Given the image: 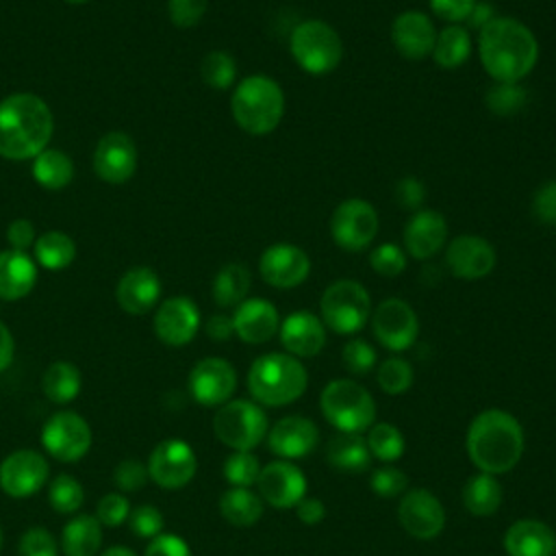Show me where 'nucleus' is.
<instances>
[{
  "label": "nucleus",
  "mask_w": 556,
  "mask_h": 556,
  "mask_svg": "<svg viewBox=\"0 0 556 556\" xmlns=\"http://www.w3.org/2000/svg\"><path fill=\"white\" fill-rule=\"evenodd\" d=\"M319 313L326 328L337 334L358 332L371 317L369 291L352 278L330 282L319 298Z\"/></svg>",
  "instance_id": "6e6552de"
},
{
  "label": "nucleus",
  "mask_w": 556,
  "mask_h": 556,
  "mask_svg": "<svg viewBox=\"0 0 556 556\" xmlns=\"http://www.w3.org/2000/svg\"><path fill=\"white\" fill-rule=\"evenodd\" d=\"M508 556H556V534L539 519H519L504 534Z\"/></svg>",
  "instance_id": "cd10ccee"
},
{
  "label": "nucleus",
  "mask_w": 556,
  "mask_h": 556,
  "mask_svg": "<svg viewBox=\"0 0 556 556\" xmlns=\"http://www.w3.org/2000/svg\"><path fill=\"white\" fill-rule=\"evenodd\" d=\"M215 437L235 452H250L267 434L265 410L250 400H228L213 417Z\"/></svg>",
  "instance_id": "1a4fd4ad"
},
{
  "label": "nucleus",
  "mask_w": 556,
  "mask_h": 556,
  "mask_svg": "<svg viewBox=\"0 0 556 556\" xmlns=\"http://www.w3.org/2000/svg\"><path fill=\"white\" fill-rule=\"evenodd\" d=\"M208 0H167V13L174 26L193 28L206 13Z\"/></svg>",
  "instance_id": "603ef678"
},
{
  "label": "nucleus",
  "mask_w": 556,
  "mask_h": 556,
  "mask_svg": "<svg viewBox=\"0 0 556 556\" xmlns=\"http://www.w3.org/2000/svg\"><path fill=\"white\" fill-rule=\"evenodd\" d=\"M65 2H70V4H83V2H87V0H65Z\"/></svg>",
  "instance_id": "338daca9"
},
{
  "label": "nucleus",
  "mask_w": 556,
  "mask_h": 556,
  "mask_svg": "<svg viewBox=\"0 0 556 556\" xmlns=\"http://www.w3.org/2000/svg\"><path fill=\"white\" fill-rule=\"evenodd\" d=\"M146 467L152 482L161 489L174 491L191 482L198 469V458L189 443L180 439H165L152 450Z\"/></svg>",
  "instance_id": "ddd939ff"
},
{
  "label": "nucleus",
  "mask_w": 556,
  "mask_h": 556,
  "mask_svg": "<svg viewBox=\"0 0 556 556\" xmlns=\"http://www.w3.org/2000/svg\"><path fill=\"white\" fill-rule=\"evenodd\" d=\"M445 265L460 280L486 278L497 265V252L480 235H458L445 245Z\"/></svg>",
  "instance_id": "4468645a"
},
{
  "label": "nucleus",
  "mask_w": 556,
  "mask_h": 556,
  "mask_svg": "<svg viewBox=\"0 0 556 556\" xmlns=\"http://www.w3.org/2000/svg\"><path fill=\"white\" fill-rule=\"evenodd\" d=\"M289 52L302 72L324 76L339 67L343 41L328 22L304 20L289 35Z\"/></svg>",
  "instance_id": "423d86ee"
},
{
  "label": "nucleus",
  "mask_w": 556,
  "mask_h": 556,
  "mask_svg": "<svg viewBox=\"0 0 556 556\" xmlns=\"http://www.w3.org/2000/svg\"><path fill=\"white\" fill-rule=\"evenodd\" d=\"M424 198H426V187H424V182L419 178L404 176V178L397 180V185H395V200H397V204L402 208L415 211V208L421 206Z\"/></svg>",
  "instance_id": "6e6d98bb"
},
{
  "label": "nucleus",
  "mask_w": 556,
  "mask_h": 556,
  "mask_svg": "<svg viewBox=\"0 0 556 556\" xmlns=\"http://www.w3.org/2000/svg\"><path fill=\"white\" fill-rule=\"evenodd\" d=\"M7 239L11 243V250L26 252V248L35 243V226L28 219H15L7 230Z\"/></svg>",
  "instance_id": "bf43d9fd"
},
{
  "label": "nucleus",
  "mask_w": 556,
  "mask_h": 556,
  "mask_svg": "<svg viewBox=\"0 0 556 556\" xmlns=\"http://www.w3.org/2000/svg\"><path fill=\"white\" fill-rule=\"evenodd\" d=\"M230 113L237 126L254 137L274 132L285 115V91L267 74L241 78L230 96Z\"/></svg>",
  "instance_id": "20e7f679"
},
{
  "label": "nucleus",
  "mask_w": 556,
  "mask_h": 556,
  "mask_svg": "<svg viewBox=\"0 0 556 556\" xmlns=\"http://www.w3.org/2000/svg\"><path fill=\"white\" fill-rule=\"evenodd\" d=\"M261 278L274 289H295L311 274L308 254L295 243L267 245L258 258Z\"/></svg>",
  "instance_id": "dca6fc26"
},
{
  "label": "nucleus",
  "mask_w": 556,
  "mask_h": 556,
  "mask_svg": "<svg viewBox=\"0 0 556 556\" xmlns=\"http://www.w3.org/2000/svg\"><path fill=\"white\" fill-rule=\"evenodd\" d=\"M478 56L495 83H521L539 61V41L517 17L495 15L478 30Z\"/></svg>",
  "instance_id": "f257e3e1"
},
{
  "label": "nucleus",
  "mask_w": 556,
  "mask_h": 556,
  "mask_svg": "<svg viewBox=\"0 0 556 556\" xmlns=\"http://www.w3.org/2000/svg\"><path fill=\"white\" fill-rule=\"evenodd\" d=\"M46 397L54 404H70L80 393V371L70 361H54L41 378Z\"/></svg>",
  "instance_id": "c9c22d12"
},
{
  "label": "nucleus",
  "mask_w": 556,
  "mask_h": 556,
  "mask_svg": "<svg viewBox=\"0 0 556 556\" xmlns=\"http://www.w3.org/2000/svg\"><path fill=\"white\" fill-rule=\"evenodd\" d=\"M54 119L35 93H11L0 102V156L24 161L48 148Z\"/></svg>",
  "instance_id": "f03ea898"
},
{
  "label": "nucleus",
  "mask_w": 556,
  "mask_h": 556,
  "mask_svg": "<svg viewBox=\"0 0 556 556\" xmlns=\"http://www.w3.org/2000/svg\"><path fill=\"white\" fill-rule=\"evenodd\" d=\"M100 556H137L130 547H124V545H115V547H109L104 549Z\"/></svg>",
  "instance_id": "69168bd1"
},
{
  "label": "nucleus",
  "mask_w": 556,
  "mask_h": 556,
  "mask_svg": "<svg viewBox=\"0 0 556 556\" xmlns=\"http://www.w3.org/2000/svg\"><path fill=\"white\" fill-rule=\"evenodd\" d=\"M400 526L419 541H430L441 534L445 526V510L437 495L426 489H410L397 506Z\"/></svg>",
  "instance_id": "a211bd4d"
},
{
  "label": "nucleus",
  "mask_w": 556,
  "mask_h": 556,
  "mask_svg": "<svg viewBox=\"0 0 556 556\" xmlns=\"http://www.w3.org/2000/svg\"><path fill=\"white\" fill-rule=\"evenodd\" d=\"M137 167L135 141L119 130L106 132L93 152V169L100 180L109 185L126 182Z\"/></svg>",
  "instance_id": "aec40b11"
},
{
  "label": "nucleus",
  "mask_w": 556,
  "mask_h": 556,
  "mask_svg": "<svg viewBox=\"0 0 556 556\" xmlns=\"http://www.w3.org/2000/svg\"><path fill=\"white\" fill-rule=\"evenodd\" d=\"M237 389V371L226 358L208 356L189 371V393L202 406L226 404Z\"/></svg>",
  "instance_id": "f3484780"
},
{
  "label": "nucleus",
  "mask_w": 556,
  "mask_h": 556,
  "mask_svg": "<svg viewBox=\"0 0 556 556\" xmlns=\"http://www.w3.org/2000/svg\"><path fill=\"white\" fill-rule=\"evenodd\" d=\"M447 243V222L434 208H419L404 226V252L417 261L437 256Z\"/></svg>",
  "instance_id": "5701e85b"
},
{
  "label": "nucleus",
  "mask_w": 556,
  "mask_h": 556,
  "mask_svg": "<svg viewBox=\"0 0 556 556\" xmlns=\"http://www.w3.org/2000/svg\"><path fill=\"white\" fill-rule=\"evenodd\" d=\"M0 549H2V530H0Z\"/></svg>",
  "instance_id": "774afa93"
},
{
  "label": "nucleus",
  "mask_w": 556,
  "mask_h": 556,
  "mask_svg": "<svg viewBox=\"0 0 556 556\" xmlns=\"http://www.w3.org/2000/svg\"><path fill=\"white\" fill-rule=\"evenodd\" d=\"M143 556H191V549L182 536L161 532L148 543Z\"/></svg>",
  "instance_id": "4d7b16f0"
},
{
  "label": "nucleus",
  "mask_w": 556,
  "mask_h": 556,
  "mask_svg": "<svg viewBox=\"0 0 556 556\" xmlns=\"http://www.w3.org/2000/svg\"><path fill=\"white\" fill-rule=\"evenodd\" d=\"M33 176L43 189H52V191L63 189L65 185H70V180L74 176L72 159L61 150L46 148L43 152H39L35 156Z\"/></svg>",
  "instance_id": "e433bc0d"
},
{
  "label": "nucleus",
  "mask_w": 556,
  "mask_h": 556,
  "mask_svg": "<svg viewBox=\"0 0 556 556\" xmlns=\"http://www.w3.org/2000/svg\"><path fill=\"white\" fill-rule=\"evenodd\" d=\"M471 56V37L469 30L460 24H447L437 33L432 59L443 70H456L467 63Z\"/></svg>",
  "instance_id": "2f4dec72"
},
{
  "label": "nucleus",
  "mask_w": 556,
  "mask_h": 556,
  "mask_svg": "<svg viewBox=\"0 0 556 556\" xmlns=\"http://www.w3.org/2000/svg\"><path fill=\"white\" fill-rule=\"evenodd\" d=\"M15 354V341L11 330L0 321V371H4L13 363Z\"/></svg>",
  "instance_id": "0e129e2a"
},
{
  "label": "nucleus",
  "mask_w": 556,
  "mask_h": 556,
  "mask_svg": "<svg viewBox=\"0 0 556 556\" xmlns=\"http://www.w3.org/2000/svg\"><path fill=\"white\" fill-rule=\"evenodd\" d=\"M467 454L484 473L497 476L510 471L523 454L521 424L506 410H482L469 424Z\"/></svg>",
  "instance_id": "7ed1b4c3"
},
{
  "label": "nucleus",
  "mask_w": 556,
  "mask_h": 556,
  "mask_svg": "<svg viewBox=\"0 0 556 556\" xmlns=\"http://www.w3.org/2000/svg\"><path fill=\"white\" fill-rule=\"evenodd\" d=\"M532 213L541 224L556 226V180L543 182L532 198Z\"/></svg>",
  "instance_id": "5fc2aeb1"
},
{
  "label": "nucleus",
  "mask_w": 556,
  "mask_h": 556,
  "mask_svg": "<svg viewBox=\"0 0 556 556\" xmlns=\"http://www.w3.org/2000/svg\"><path fill=\"white\" fill-rule=\"evenodd\" d=\"M43 450L59 463H76L91 447V428L74 410L54 413L41 428Z\"/></svg>",
  "instance_id": "9b49d317"
},
{
  "label": "nucleus",
  "mask_w": 556,
  "mask_h": 556,
  "mask_svg": "<svg viewBox=\"0 0 556 556\" xmlns=\"http://www.w3.org/2000/svg\"><path fill=\"white\" fill-rule=\"evenodd\" d=\"M102 545V526L96 515H78L70 519L61 534L65 556H96Z\"/></svg>",
  "instance_id": "7c9ffc66"
},
{
  "label": "nucleus",
  "mask_w": 556,
  "mask_h": 556,
  "mask_svg": "<svg viewBox=\"0 0 556 556\" xmlns=\"http://www.w3.org/2000/svg\"><path fill=\"white\" fill-rule=\"evenodd\" d=\"M369 265L384 278H395L406 269V252L397 243H380L369 252Z\"/></svg>",
  "instance_id": "a18cd8bd"
},
{
  "label": "nucleus",
  "mask_w": 556,
  "mask_h": 556,
  "mask_svg": "<svg viewBox=\"0 0 556 556\" xmlns=\"http://www.w3.org/2000/svg\"><path fill=\"white\" fill-rule=\"evenodd\" d=\"M428 2H430L432 13L450 24L465 22L471 7L476 4V0H428Z\"/></svg>",
  "instance_id": "13d9d810"
},
{
  "label": "nucleus",
  "mask_w": 556,
  "mask_h": 556,
  "mask_svg": "<svg viewBox=\"0 0 556 556\" xmlns=\"http://www.w3.org/2000/svg\"><path fill=\"white\" fill-rule=\"evenodd\" d=\"M48 460L37 450H15L0 463V489L9 497H30L46 486Z\"/></svg>",
  "instance_id": "2eb2a0df"
},
{
  "label": "nucleus",
  "mask_w": 556,
  "mask_h": 556,
  "mask_svg": "<svg viewBox=\"0 0 556 556\" xmlns=\"http://www.w3.org/2000/svg\"><path fill=\"white\" fill-rule=\"evenodd\" d=\"M495 17V11H493V7L489 4V2H480V0H476V4L471 7V11H469V15L465 17V28L469 30V28H476V30H482L491 20Z\"/></svg>",
  "instance_id": "e2e57ef3"
},
{
  "label": "nucleus",
  "mask_w": 556,
  "mask_h": 556,
  "mask_svg": "<svg viewBox=\"0 0 556 556\" xmlns=\"http://www.w3.org/2000/svg\"><path fill=\"white\" fill-rule=\"evenodd\" d=\"M219 513L228 523L248 528L263 517V500L248 486H230L219 497Z\"/></svg>",
  "instance_id": "473e14b6"
},
{
  "label": "nucleus",
  "mask_w": 556,
  "mask_h": 556,
  "mask_svg": "<svg viewBox=\"0 0 556 556\" xmlns=\"http://www.w3.org/2000/svg\"><path fill=\"white\" fill-rule=\"evenodd\" d=\"M308 384L306 367L287 352H269L258 356L248 371V389L252 397L265 406H285L295 402Z\"/></svg>",
  "instance_id": "39448f33"
},
{
  "label": "nucleus",
  "mask_w": 556,
  "mask_h": 556,
  "mask_svg": "<svg viewBox=\"0 0 556 556\" xmlns=\"http://www.w3.org/2000/svg\"><path fill=\"white\" fill-rule=\"evenodd\" d=\"M280 343L287 354L295 358H311L319 354L326 345V326L321 317L311 311L289 313L278 328Z\"/></svg>",
  "instance_id": "b1692460"
},
{
  "label": "nucleus",
  "mask_w": 556,
  "mask_h": 556,
  "mask_svg": "<svg viewBox=\"0 0 556 556\" xmlns=\"http://www.w3.org/2000/svg\"><path fill=\"white\" fill-rule=\"evenodd\" d=\"M130 502L122 493H106L96 506V519L104 528H117L128 521Z\"/></svg>",
  "instance_id": "de8ad7c7"
},
{
  "label": "nucleus",
  "mask_w": 556,
  "mask_h": 556,
  "mask_svg": "<svg viewBox=\"0 0 556 556\" xmlns=\"http://www.w3.org/2000/svg\"><path fill=\"white\" fill-rule=\"evenodd\" d=\"M369 484H371V491L378 493L380 497H395V495L406 491L408 478L402 469L384 465V467L374 469V473L369 478Z\"/></svg>",
  "instance_id": "8fccbe9b"
},
{
  "label": "nucleus",
  "mask_w": 556,
  "mask_h": 556,
  "mask_svg": "<svg viewBox=\"0 0 556 556\" xmlns=\"http://www.w3.org/2000/svg\"><path fill=\"white\" fill-rule=\"evenodd\" d=\"M261 500L274 508H291L306 497V476L289 460H274L258 473Z\"/></svg>",
  "instance_id": "6ab92c4d"
},
{
  "label": "nucleus",
  "mask_w": 556,
  "mask_h": 556,
  "mask_svg": "<svg viewBox=\"0 0 556 556\" xmlns=\"http://www.w3.org/2000/svg\"><path fill=\"white\" fill-rule=\"evenodd\" d=\"M341 358H343V365H345V369L350 374L365 376V374H369L374 369L378 356H376V350L365 339H350L343 345Z\"/></svg>",
  "instance_id": "49530a36"
},
{
  "label": "nucleus",
  "mask_w": 556,
  "mask_h": 556,
  "mask_svg": "<svg viewBox=\"0 0 556 556\" xmlns=\"http://www.w3.org/2000/svg\"><path fill=\"white\" fill-rule=\"evenodd\" d=\"M463 504L476 517L493 515L502 504V486L491 473H476L463 486Z\"/></svg>",
  "instance_id": "f704fd0d"
},
{
  "label": "nucleus",
  "mask_w": 556,
  "mask_h": 556,
  "mask_svg": "<svg viewBox=\"0 0 556 556\" xmlns=\"http://www.w3.org/2000/svg\"><path fill=\"white\" fill-rule=\"evenodd\" d=\"M200 328V311L193 300L185 295H176L165 300L154 315V332L156 337L172 348L187 345Z\"/></svg>",
  "instance_id": "412c9836"
},
{
  "label": "nucleus",
  "mask_w": 556,
  "mask_h": 556,
  "mask_svg": "<svg viewBox=\"0 0 556 556\" xmlns=\"http://www.w3.org/2000/svg\"><path fill=\"white\" fill-rule=\"evenodd\" d=\"M200 76L213 89H228L237 78V63L228 52L213 50L202 59Z\"/></svg>",
  "instance_id": "79ce46f5"
},
{
  "label": "nucleus",
  "mask_w": 556,
  "mask_h": 556,
  "mask_svg": "<svg viewBox=\"0 0 556 556\" xmlns=\"http://www.w3.org/2000/svg\"><path fill=\"white\" fill-rule=\"evenodd\" d=\"M130 530L141 539H154L163 530V513L152 504H141L128 515Z\"/></svg>",
  "instance_id": "3c124183"
},
{
  "label": "nucleus",
  "mask_w": 556,
  "mask_h": 556,
  "mask_svg": "<svg viewBox=\"0 0 556 556\" xmlns=\"http://www.w3.org/2000/svg\"><path fill=\"white\" fill-rule=\"evenodd\" d=\"M371 330L378 343L391 352L408 350L419 334L415 308L402 298H387L371 311Z\"/></svg>",
  "instance_id": "f8f14e48"
},
{
  "label": "nucleus",
  "mask_w": 556,
  "mask_h": 556,
  "mask_svg": "<svg viewBox=\"0 0 556 556\" xmlns=\"http://www.w3.org/2000/svg\"><path fill=\"white\" fill-rule=\"evenodd\" d=\"M484 102L493 115L510 117L526 106L528 93L521 83H493L484 96Z\"/></svg>",
  "instance_id": "ea45409f"
},
{
  "label": "nucleus",
  "mask_w": 556,
  "mask_h": 556,
  "mask_svg": "<svg viewBox=\"0 0 556 556\" xmlns=\"http://www.w3.org/2000/svg\"><path fill=\"white\" fill-rule=\"evenodd\" d=\"M437 28L432 20L415 9L402 11L391 24V41L395 50L408 61H421L432 54Z\"/></svg>",
  "instance_id": "4be33fe9"
},
{
  "label": "nucleus",
  "mask_w": 556,
  "mask_h": 556,
  "mask_svg": "<svg viewBox=\"0 0 556 556\" xmlns=\"http://www.w3.org/2000/svg\"><path fill=\"white\" fill-rule=\"evenodd\" d=\"M159 295H161V280L150 267L128 269L115 287V300L119 308L130 315L148 313L156 304Z\"/></svg>",
  "instance_id": "bb28decb"
},
{
  "label": "nucleus",
  "mask_w": 556,
  "mask_h": 556,
  "mask_svg": "<svg viewBox=\"0 0 556 556\" xmlns=\"http://www.w3.org/2000/svg\"><path fill=\"white\" fill-rule=\"evenodd\" d=\"M252 276L243 263H226L213 278V300L222 308L239 306L250 291Z\"/></svg>",
  "instance_id": "72a5a7b5"
},
{
  "label": "nucleus",
  "mask_w": 556,
  "mask_h": 556,
  "mask_svg": "<svg viewBox=\"0 0 556 556\" xmlns=\"http://www.w3.org/2000/svg\"><path fill=\"white\" fill-rule=\"evenodd\" d=\"M150 476H148V467L141 460L135 458H126L122 463H117V467L113 469V482L119 491L132 493V491H141L148 484Z\"/></svg>",
  "instance_id": "09e8293b"
},
{
  "label": "nucleus",
  "mask_w": 556,
  "mask_h": 556,
  "mask_svg": "<svg viewBox=\"0 0 556 556\" xmlns=\"http://www.w3.org/2000/svg\"><path fill=\"white\" fill-rule=\"evenodd\" d=\"M324 417L339 432H363L374 426L376 402L369 391L350 378L330 380L319 397Z\"/></svg>",
  "instance_id": "0eeeda50"
},
{
  "label": "nucleus",
  "mask_w": 556,
  "mask_h": 556,
  "mask_svg": "<svg viewBox=\"0 0 556 556\" xmlns=\"http://www.w3.org/2000/svg\"><path fill=\"white\" fill-rule=\"evenodd\" d=\"M235 334L243 343H265L269 341L280 328L278 308L265 298H245L232 313Z\"/></svg>",
  "instance_id": "a878e982"
},
{
  "label": "nucleus",
  "mask_w": 556,
  "mask_h": 556,
  "mask_svg": "<svg viewBox=\"0 0 556 556\" xmlns=\"http://www.w3.org/2000/svg\"><path fill=\"white\" fill-rule=\"evenodd\" d=\"M380 228L378 211L363 198H345L330 215V237L345 252L367 250Z\"/></svg>",
  "instance_id": "9d476101"
},
{
  "label": "nucleus",
  "mask_w": 556,
  "mask_h": 556,
  "mask_svg": "<svg viewBox=\"0 0 556 556\" xmlns=\"http://www.w3.org/2000/svg\"><path fill=\"white\" fill-rule=\"evenodd\" d=\"M37 282L35 261L26 252H0V300H20Z\"/></svg>",
  "instance_id": "c85d7f7f"
},
{
  "label": "nucleus",
  "mask_w": 556,
  "mask_h": 556,
  "mask_svg": "<svg viewBox=\"0 0 556 556\" xmlns=\"http://www.w3.org/2000/svg\"><path fill=\"white\" fill-rule=\"evenodd\" d=\"M378 387L389 395H400L410 389L413 384V367L408 361L400 356H391L378 365L376 371Z\"/></svg>",
  "instance_id": "37998d69"
},
{
  "label": "nucleus",
  "mask_w": 556,
  "mask_h": 556,
  "mask_svg": "<svg viewBox=\"0 0 556 556\" xmlns=\"http://www.w3.org/2000/svg\"><path fill=\"white\" fill-rule=\"evenodd\" d=\"M295 515L302 523L306 526H315L319 521H324L326 517V506L321 500L317 497H302L298 504H295Z\"/></svg>",
  "instance_id": "052dcab7"
},
{
  "label": "nucleus",
  "mask_w": 556,
  "mask_h": 556,
  "mask_svg": "<svg viewBox=\"0 0 556 556\" xmlns=\"http://www.w3.org/2000/svg\"><path fill=\"white\" fill-rule=\"evenodd\" d=\"M326 460L332 469L343 473H361L369 469L371 452L367 441L356 432H339L326 445Z\"/></svg>",
  "instance_id": "c756f323"
},
{
  "label": "nucleus",
  "mask_w": 556,
  "mask_h": 556,
  "mask_svg": "<svg viewBox=\"0 0 556 556\" xmlns=\"http://www.w3.org/2000/svg\"><path fill=\"white\" fill-rule=\"evenodd\" d=\"M74 254H76V245L72 237L61 230H50L35 239V258L46 269L56 271L67 267L74 261Z\"/></svg>",
  "instance_id": "4c0bfd02"
},
{
  "label": "nucleus",
  "mask_w": 556,
  "mask_h": 556,
  "mask_svg": "<svg viewBox=\"0 0 556 556\" xmlns=\"http://www.w3.org/2000/svg\"><path fill=\"white\" fill-rule=\"evenodd\" d=\"M206 334L213 339V341H226L235 334V326H232V317L224 315V313H217L213 317H208L206 321Z\"/></svg>",
  "instance_id": "680f3d73"
},
{
  "label": "nucleus",
  "mask_w": 556,
  "mask_h": 556,
  "mask_svg": "<svg viewBox=\"0 0 556 556\" xmlns=\"http://www.w3.org/2000/svg\"><path fill=\"white\" fill-rule=\"evenodd\" d=\"M83 500H85L83 484L70 473H59L48 484V502L61 515L76 513L83 506Z\"/></svg>",
  "instance_id": "a19ab883"
},
{
  "label": "nucleus",
  "mask_w": 556,
  "mask_h": 556,
  "mask_svg": "<svg viewBox=\"0 0 556 556\" xmlns=\"http://www.w3.org/2000/svg\"><path fill=\"white\" fill-rule=\"evenodd\" d=\"M261 465L252 452H232L224 460V478L232 486H250L258 480Z\"/></svg>",
  "instance_id": "c03bdc74"
},
{
  "label": "nucleus",
  "mask_w": 556,
  "mask_h": 556,
  "mask_svg": "<svg viewBox=\"0 0 556 556\" xmlns=\"http://www.w3.org/2000/svg\"><path fill=\"white\" fill-rule=\"evenodd\" d=\"M365 441H367V447H369L371 456L378 458V460H384V463L397 460L404 454V447H406L402 432L395 426L387 424V421L374 424L369 428Z\"/></svg>",
  "instance_id": "58836bf2"
},
{
  "label": "nucleus",
  "mask_w": 556,
  "mask_h": 556,
  "mask_svg": "<svg viewBox=\"0 0 556 556\" xmlns=\"http://www.w3.org/2000/svg\"><path fill=\"white\" fill-rule=\"evenodd\" d=\"M317 441H319L317 426L311 419L300 415H289L278 419L267 434L269 450L282 460L308 456L317 447Z\"/></svg>",
  "instance_id": "393cba45"
},
{
  "label": "nucleus",
  "mask_w": 556,
  "mask_h": 556,
  "mask_svg": "<svg viewBox=\"0 0 556 556\" xmlns=\"http://www.w3.org/2000/svg\"><path fill=\"white\" fill-rule=\"evenodd\" d=\"M17 556H56V541L46 528H28L17 543Z\"/></svg>",
  "instance_id": "864d4df0"
}]
</instances>
